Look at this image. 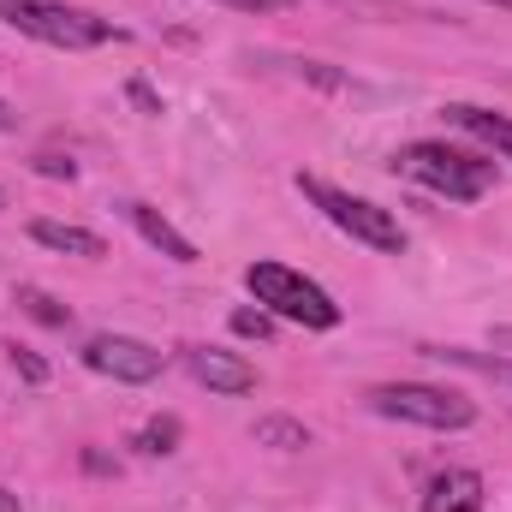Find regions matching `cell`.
I'll list each match as a JSON object with an SVG mask.
<instances>
[{
    "label": "cell",
    "instance_id": "cell-1",
    "mask_svg": "<svg viewBox=\"0 0 512 512\" xmlns=\"http://www.w3.org/2000/svg\"><path fill=\"white\" fill-rule=\"evenodd\" d=\"M393 173H405L411 185H423V191H435V197H447V203H477V197H489L495 179H501L489 155L453 149V143H441V137H417V143L393 149Z\"/></svg>",
    "mask_w": 512,
    "mask_h": 512
},
{
    "label": "cell",
    "instance_id": "cell-2",
    "mask_svg": "<svg viewBox=\"0 0 512 512\" xmlns=\"http://www.w3.org/2000/svg\"><path fill=\"white\" fill-rule=\"evenodd\" d=\"M245 286H251V298L268 316L298 322V328H316V334L340 328V316H346L310 274H298V268H286V262H251V268H245Z\"/></svg>",
    "mask_w": 512,
    "mask_h": 512
},
{
    "label": "cell",
    "instance_id": "cell-3",
    "mask_svg": "<svg viewBox=\"0 0 512 512\" xmlns=\"http://www.w3.org/2000/svg\"><path fill=\"white\" fill-rule=\"evenodd\" d=\"M0 24H12L18 36H30L42 48H66V54L114 42L108 18H96L84 6H66V0H0Z\"/></svg>",
    "mask_w": 512,
    "mask_h": 512
},
{
    "label": "cell",
    "instance_id": "cell-4",
    "mask_svg": "<svg viewBox=\"0 0 512 512\" xmlns=\"http://www.w3.org/2000/svg\"><path fill=\"white\" fill-rule=\"evenodd\" d=\"M298 191H304L346 239H358V245H370V251H382V256L405 251V227H399L393 209L370 203V197H352V191H340V185H328V179H316V173H298Z\"/></svg>",
    "mask_w": 512,
    "mask_h": 512
},
{
    "label": "cell",
    "instance_id": "cell-5",
    "mask_svg": "<svg viewBox=\"0 0 512 512\" xmlns=\"http://www.w3.org/2000/svg\"><path fill=\"white\" fill-rule=\"evenodd\" d=\"M370 411L393 417V423H417V429H471L477 423V405L459 387H435V382H376Z\"/></svg>",
    "mask_w": 512,
    "mask_h": 512
},
{
    "label": "cell",
    "instance_id": "cell-6",
    "mask_svg": "<svg viewBox=\"0 0 512 512\" xmlns=\"http://www.w3.org/2000/svg\"><path fill=\"white\" fill-rule=\"evenodd\" d=\"M78 358H84V370H96L108 382H126V387H143L167 370V358L149 340H131V334H90Z\"/></svg>",
    "mask_w": 512,
    "mask_h": 512
},
{
    "label": "cell",
    "instance_id": "cell-7",
    "mask_svg": "<svg viewBox=\"0 0 512 512\" xmlns=\"http://www.w3.org/2000/svg\"><path fill=\"white\" fill-rule=\"evenodd\" d=\"M185 370L209 387V393H221V399L256 393V364L239 358V352H221V346H191V352H185Z\"/></svg>",
    "mask_w": 512,
    "mask_h": 512
},
{
    "label": "cell",
    "instance_id": "cell-8",
    "mask_svg": "<svg viewBox=\"0 0 512 512\" xmlns=\"http://www.w3.org/2000/svg\"><path fill=\"white\" fill-rule=\"evenodd\" d=\"M120 215L137 227V239H143V245H155L167 262H179V268H185V262H197V245H191V239H185V233H179V227H173L161 209H149V203L126 197V203H120Z\"/></svg>",
    "mask_w": 512,
    "mask_h": 512
},
{
    "label": "cell",
    "instance_id": "cell-9",
    "mask_svg": "<svg viewBox=\"0 0 512 512\" xmlns=\"http://www.w3.org/2000/svg\"><path fill=\"white\" fill-rule=\"evenodd\" d=\"M423 512H483V477L471 465H447L423 483Z\"/></svg>",
    "mask_w": 512,
    "mask_h": 512
},
{
    "label": "cell",
    "instance_id": "cell-10",
    "mask_svg": "<svg viewBox=\"0 0 512 512\" xmlns=\"http://www.w3.org/2000/svg\"><path fill=\"white\" fill-rule=\"evenodd\" d=\"M441 114H447V126H459L465 137L489 143V149H495L501 161H512V114H495V108H477V102H447Z\"/></svg>",
    "mask_w": 512,
    "mask_h": 512
},
{
    "label": "cell",
    "instance_id": "cell-11",
    "mask_svg": "<svg viewBox=\"0 0 512 512\" xmlns=\"http://www.w3.org/2000/svg\"><path fill=\"white\" fill-rule=\"evenodd\" d=\"M30 239L42 245V251H60V256H84V262H96V256H108L102 245V233H90V227H72V221H30Z\"/></svg>",
    "mask_w": 512,
    "mask_h": 512
},
{
    "label": "cell",
    "instance_id": "cell-12",
    "mask_svg": "<svg viewBox=\"0 0 512 512\" xmlns=\"http://www.w3.org/2000/svg\"><path fill=\"white\" fill-rule=\"evenodd\" d=\"M429 358H441V364H453V370H477V376H489V382H507L512 387V352L507 358H489V352H465V346H423Z\"/></svg>",
    "mask_w": 512,
    "mask_h": 512
},
{
    "label": "cell",
    "instance_id": "cell-13",
    "mask_svg": "<svg viewBox=\"0 0 512 512\" xmlns=\"http://www.w3.org/2000/svg\"><path fill=\"white\" fill-rule=\"evenodd\" d=\"M256 447L298 453V447H310V429H304L298 417H256Z\"/></svg>",
    "mask_w": 512,
    "mask_h": 512
},
{
    "label": "cell",
    "instance_id": "cell-14",
    "mask_svg": "<svg viewBox=\"0 0 512 512\" xmlns=\"http://www.w3.org/2000/svg\"><path fill=\"white\" fill-rule=\"evenodd\" d=\"M179 435H185V429H179V417H149V423L137 429V441H131V447H137V453H149V459H161V453H173V447H179Z\"/></svg>",
    "mask_w": 512,
    "mask_h": 512
},
{
    "label": "cell",
    "instance_id": "cell-15",
    "mask_svg": "<svg viewBox=\"0 0 512 512\" xmlns=\"http://www.w3.org/2000/svg\"><path fill=\"white\" fill-rule=\"evenodd\" d=\"M18 310L24 316H36L42 328H72V310L66 304H54L48 292H36V286H18Z\"/></svg>",
    "mask_w": 512,
    "mask_h": 512
},
{
    "label": "cell",
    "instance_id": "cell-16",
    "mask_svg": "<svg viewBox=\"0 0 512 512\" xmlns=\"http://www.w3.org/2000/svg\"><path fill=\"white\" fill-rule=\"evenodd\" d=\"M233 334H239V340H274V316H268V310H262V304H245V310H233Z\"/></svg>",
    "mask_w": 512,
    "mask_h": 512
},
{
    "label": "cell",
    "instance_id": "cell-17",
    "mask_svg": "<svg viewBox=\"0 0 512 512\" xmlns=\"http://www.w3.org/2000/svg\"><path fill=\"white\" fill-rule=\"evenodd\" d=\"M6 352H12V364H18V376H24V382H36V387L48 382V364H42L30 346H6Z\"/></svg>",
    "mask_w": 512,
    "mask_h": 512
},
{
    "label": "cell",
    "instance_id": "cell-18",
    "mask_svg": "<svg viewBox=\"0 0 512 512\" xmlns=\"http://www.w3.org/2000/svg\"><path fill=\"white\" fill-rule=\"evenodd\" d=\"M36 173H48V179H72L78 161H66V155H36Z\"/></svg>",
    "mask_w": 512,
    "mask_h": 512
},
{
    "label": "cell",
    "instance_id": "cell-19",
    "mask_svg": "<svg viewBox=\"0 0 512 512\" xmlns=\"http://www.w3.org/2000/svg\"><path fill=\"white\" fill-rule=\"evenodd\" d=\"M215 6H233V12H286L292 0H215Z\"/></svg>",
    "mask_w": 512,
    "mask_h": 512
},
{
    "label": "cell",
    "instance_id": "cell-20",
    "mask_svg": "<svg viewBox=\"0 0 512 512\" xmlns=\"http://www.w3.org/2000/svg\"><path fill=\"white\" fill-rule=\"evenodd\" d=\"M131 102H137L143 114H161V102H155V90H149V84H131Z\"/></svg>",
    "mask_w": 512,
    "mask_h": 512
},
{
    "label": "cell",
    "instance_id": "cell-21",
    "mask_svg": "<svg viewBox=\"0 0 512 512\" xmlns=\"http://www.w3.org/2000/svg\"><path fill=\"white\" fill-rule=\"evenodd\" d=\"M18 126V114H12V102H0V131H12Z\"/></svg>",
    "mask_w": 512,
    "mask_h": 512
},
{
    "label": "cell",
    "instance_id": "cell-22",
    "mask_svg": "<svg viewBox=\"0 0 512 512\" xmlns=\"http://www.w3.org/2000/svg\"><path fill=\"white\" fill-rule=\"evenodd\" d=\"M0 512H24V507H18V495H12V489H0Z\"/></svg>",
    "mask_w": 512,
    "mask_h": 512
},
{
    "label": "cell",
    "instance_id": "cell-23",
    "mask_svg": "<svg viewBox=\"0 0 512 512\" xmlns=\"http://www.w3.org/2000/svg\"><path fill=\"white\" fill-rule=\"evenodd\" d=\"M495 346H501V352H512V328H495Z\"/></svg>",
    "mask_w": 512,
    "mask_h": 512
},
{
    "label": "cell",
    "instance_id": "cell-24",
    "mask_svg": "<svg viewBox=\"0 0 512 512\" xmlns=\"http://www.w3.org/2000/svg\"><path fill=\"white\" fill-rule=\"evenodd\" d=\"M489 6H507V12H512V0H489Z\"/></svg>",
    "mask_w": 512,
    "mask_h": 512
},
{
    "label": "cell",
    "instance_id": "cell-25",
    "mask_svg": "<svg viewBox=\"0 0 512 512\" xmlns=\"http://www.w3.org/2000/svg\"><path fill=\"white\" fill-rule=\"evenodd\" d=\"M0 209H6V191H0Z\"/></svg>",
    "mask_w": 512,
    "mask_h": 512
}]
</instances>
